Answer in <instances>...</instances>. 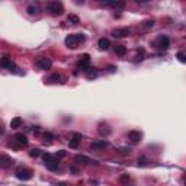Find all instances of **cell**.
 Listing matches in <instances>:
<instances>
[{
	"label": "cell",
	"mask_w": 186,
	"mask_h": 186,
	"mask_svg": "<svg viewBox=\"0 0 186 186\" xmlns=\"http://www.w3.org/2000/svg\"><path fill=\"white\" fill-rule=\"evenodd\" d=\"M84 39H86V37H84L83 33H70V35L66 37L64 42H66V45L68 48L74 49L82 44V42H84Z\"/></svg>",
	"instance_id": "obj_1"
},
{
	"label": "cell",
	"mask_w": 186,
	"mask_h": 186,
	"mask_svg": "<svg viewBox=\"0 0 186 186\" xmlns=\"http://www.w3.org/2000/svg\"><path fill=\"white\" fill-rule=\"evenodd\" d=\"M0 66L3 67V68H7V70H13L15 68V63L12 61V58L9 57V55H5L2 60H0Z\"/></svg>",
	"instance_id": "obj_12"
},
{
	"label": "cell",
	"mask_w": 186,
	"mask_h": 186,
	"mask_svg": "<svg viewBox=\"0 0 186 186\" xmlns=\"http://www.w3.org/2000/svg\"><path fill=\"white\" fill-rule=\"evenodd\" d=\"M55 186H67V183H64V182H60V183H55Z\"/></svg>",
	"instance_id": "obj_35"
},
{
	"label": "cell",
	"mask_w": 186,
	"mask_h": 186,
	"mask_svg": "<svg viewBox=\"0 0 186 186\" xmlns=\"http://www.w3.org/2000/svg\"><path fill=\"white\" fill-rule=\"evenodd\" d=\"M118 153L122 154V156H126V154L131 153V148H130V147H122V148H119V150H118Z\"/></svg>",
	"instance_id": "obj_33"
},
{
	"label": "cell",
	"mask_w": 186,
	"mask_h": 186,
	"mask_svg": "<svg viewBox=\"0 0 186 186\" xmlns=\"http://www.w3.org/2000/svg\"><path fill=\"white\" fill-rule=\"evenodd\" d=\"M47 9L52 16H60L64 13V5L61 2H49L47 5Z\"/></svg>",
	"instance_id": "obj_2"
},
{
	"label": "cell",
	"mask_w": 186,
	"mask_h": 186,
	"mask_svg": "<svg viewBox=\"0 0 186 186\" xmlns=\"http://www.w3.org/2000/svg\"><path fill=\"white\" fill-rule=\"evenodd\" d=\"M98 47L100 49H103V51H106V49L110 48V41L108 38H100L98 41Z\"/></svg>",
	"instance_id": "obj_16"
},
{
	"label": "cell",
	"mask_w": 186,
	"mask_h": 186,
	"mask_svg": "<svg viewBox=\"0 0 186 186\" xmlns=\"http://www.w3.org/2000/svg\"><path fill=\"white\" fill-rule=\"evenodd\" d=\"M153 47H156V48H159V49H169L170 39L166 35H159L156 38V41L153 42Z\"/></svg>",
	"instance_id": "obj_4"
},
{
	"label": "cell",
	"mask_w": 186,
	"mask_h": 186,
	"mask_svg": "<svg viewBox=\"0 0 186 186\" xmlns=\"http://www.w3.org/2000/svg\"><path fill=\"white\" fill-rule=\"evenodd\" d=\"M41 150H39V148H32V150H31V151H29V156H31V157H39V156H41Z\"/></svg>",
	"instance_id": "obj_27"
},
{
	"label": "cell",
	"mask_w": 186,
	"mask_h": 186,
	"mask_svg": "<svg viewBox=\"0 0 186 186\" xmlns=\"http://www.w3.org/2000/svg\"><path fill=\"white\" fill-rule=\"evenodd\" d=\"M98 132L102 135V137H108L110 132H112V130H110V126L106 124V122H100L98 125Z\"/></svg>",
	"instance_id": "obj_13"
},
{
	"label": "cell",
	"mask_w": 186,
	"mask_h": 186,
	"mask_svg": "<svg viewBox=\"0 0 186 186\" xmlns=\"http://www.w3.org/2000/svg\"><path fill=\"white\" fill-rule=\"evenodd\" d=\"M80 140H82V134H79V132L73 134L71 140L68 141V145H70V148H77V147H79V142H80Z\"/></svg>",
	"instance_id": "obj_14"
},
{
	"label": "cell",
	"mask_w": 186,
	"mask_h": 186,
	"mask_svg": "<svg viewBox=\"0 0 186 186\" xmlns=\"http://www.w3.org/2000/svg\"><path fill=\"white\" fill-rule=\"evenodd\" d=\"M13 142L16 144L17 148H23V147H28L29 140H28V137L25 135V134H22V132H17V134H15V135H13Z\"/></svg>",
	"instance_id": "obj_5"
},
{
	"label": "cell",
	"mask_w": 186,
	"mask_h": 186,
	"mask_svg": "<svg viewBox=\"0 0 186 186\" xmlns=\"http://www.w3.org/2000/svg\"><path fill=\"white\" fill-rule=\"evenodd\" d=\"M130 33L131 31L128 28H116L112 31V37L114 38H126V37H130Z\"/></svg>",
	"instance_id": "obj_7"
},
{
	"label": "cell",
	"mask_w": 186,
	"mask_h": 186,
	"mask_svg": "<svg viewBox=\"0 0 186 186\" xmlns=\"http://www.w3.org/2000/svg\"><path fill=\"white\" fill-rule=\"evenodd\" d=\"M52 140H54V134H52V132L47 131L42 134V141H44V144H51Z\"/></svg>",
	"instance_id": "obj_19"
},
{
	"label": "cell",
	"mask_w": 186,
	"mask_h": 186,
	"mask_svg": "<svg viewBox=\"0 0 186 186\" xmlns=\"http://www.w3.org/2000/svg\"><path fill=\"white\" fill-rule=\"evenodd\" d=\"M115 70H116V67H115V66H110V67H109V71H112V73H114Z\"/></svg>",
	"instance_id": "obj_36"
},
{
	"label": "cell",
	"mask_w": 186,
	"mask_h": 186,
	"mask_svg": "<svg viewBox=\"0 0 186 186\" xmlns=\"http://www.w3.org/2000/svg\"><path fill=\"white\" fill-rule=\"evenodd\" d=\"M67 21H68L71 25H79V23H80V17L77 16V15H68Z\"/></svg>",
	"instance_id": "obj_24"
},
{
	"label": "cell",
	"mask_w": 186,
	"mask_h": 186,
	"mask_svg": "<svg viewBox=\"0 0 186 186\" xmlns=\"http://www.w3.org/2000/svg\"><path fill=\"white\" fill-rule=\"evenodd\" d=\"M22 125H23V119H22V118H19V116H16V118H13V119L10 121V128H12V130L21 128Z\"/></svg>",
	"instance_id": "obj_18"
},
{
	"label": "cell",
	"mask_w": 186,
	"mask_h": 186,
	"mask_svg": "<svg viewBox=\"0 0 186 186\" xmlns=\"http://www.w3.org/2000/svg\"><path fill=\"white\" fill-rule=\"evenodd\" d=\"M141 138H142V134L140 131H130L128 132V140H131L132 142L141 141Z\"/></svg>",
	"instance_id": "obj_15"
},
{
	"label": "cell",
	"mask_w": 186,
	"mask_h": 186,
	"mask_svg": "<svg viewBox=\"0 0 186 186\" xmlns=\"http://www.w3.org/2000/svg\"><path fill=\"white\" fill-rule=\"evenodd\" d=\"M3 132H5V130H3V128H2V126H0V135H2V134H3Z\"/></svg>",
	"instance_id": "obj_37"
},
{
	"label": "cell",
	"mask_w": 186,
	"mask_h": 186,
	"mask_svg": "<svg viewBox=\"0 0 186 186\" xmlns=\"http://www.w3.org/2000/svg\"><path fill=\"white\" fill-rule=\"evenodd\" d=\"M51 66H52V61L47 58V57H41V58L37 60V67L41 68V70H49Z\"/></svg>",
	"instance_id": "obj_8"
},
{
	"label": "cell",
	"mask_w": 186,
	"mask_h": 186,
	"mask_svg": "<svg viewBox=\"0 0 186 186\" xmlns=\"http://www.w3.org/2000/svg\"><path fill=\"white\" fill-rule=\"evenodd\" d=\"M176 57H177V60L180 61V63H186V54L183 52V51H179Z\"/></svg>",
	"instance_id": "obj_32"
},
{
	"label": "cell",
	"mask_w": 186,
	"mask_h": 186,
	"mask_svg": "<svg viewBox=\"0 0 186 186\" xmlns=\"http://www.w3.org/2000/svg\"><path fill=\"white\" fill-rule=\"evenodd\" d=\"M77 67L80 68V70L86 71L90 67V55L89 54H83L82 57H80V60H79V64H77Z\"/></svg>",
	"instance_id": "obj_6"
},
{
	"label": "cell",
	"mask_w": 186,
	"mask_h": 186,
	"mask_svg": "<svg viewBox=\"0 0 186 186\" xmlns=\"http://www.w3.org/2000/svg\"><path fill=\"white\" fill-rule=\"evenodd\" d=\"M147 164H148L147 157H140V159H138V166H140V167H145Z\"/></svg>",
	"instance_id": "obj_30"
},
{
	"label": "cell",
	"mask_w": 186,
	"mask_h": 186,
	"mask_svg": "<svg viewBox=\"0 0 186 186\" xmlns=\"http://www.w3.org/2000/svg\"><path fill=\"white\" fill-rule=\"evenodd\" d=\"M42 159H44L45 163H48V161H55V160H54V156H52V154H49V153L42 154Z\"/></svg>",
	"instance_id": "obj_29"
},
{
	"label": "cell",
	"mask_w": 186,
	"mask_h": 186,
	"mask_svg": "<svg viewBox=\"0 0 186 186\" xmlns=\"http://www.w3.org/2000/svg\"><path fill=\"white\" fill-rule=\"evenodd\" d=\"M15 175H16V177L19 179V180H31L32 179V170L31 169H26V167H23V166H19V167H16V170H15Z\"/></svg>",
	"instance_id": "obj_3"
},
{
	"label": "cell",
	"mask_w": 186,
	"mask_h": 186,
	"mask_svg": "<svg viewBox=\"0 0 186 186\" xmlns=\"http://www.w3.org/2000/svg\"><path fill=\"white\" fill-rule=\"evenodd\" d=\"M26 12L28 15H31V16H37V15H39V7L35 5H31L26 7Z\"/></svg>",
	"instance_id": "obj_20"
},
{
	"label": "cell",
	"mask_w": 186,
	"mask_h": 186,
	"mask_svg": "<svg viewBox=\"0 0 186 186\" xmlns=\"http://www.w3.org/2000/svg\"><path fill=\"white\" fill-rule=\"evenodd\" d=\"M105 6H109V7H115V9H124L126 6L125 2H106L103 3Z\"/></svg>",
	"instance_id": "obj_17"
},
{
	"label": "cell",
	"mask_w": 186,
	"mask_h": 186,
	"mask_svg": "<svg viewBox=\"0 0 186 186\" xmlns=\"http://www.w3.org/2000/svg\"><path fill=\"white\" fill-rule=\"evenodd\" d=\"M33 134H39V126H32Z\"/></svg>",
	"instance_id": "obj_34"
},
{
	"label": "cell",
	"mask_w": 186,
	"mask_h": 186,
	"mask_svg": "<svg viewBox=\"0 0 186 186\" xmlns=\"http://www.w3.org/2000/svg\"><path fill=\"white\" fill-rule=\"evenodd\" d=\"M74 161L76 163H82V164H98V161L96 160H92V159H89L87 156H83V154H77L76 157H74Z\"/></svg>",
	"instance_id": "obj_10"
},
{
	"label": "cell",
	"mask_w": 186,
	"mask_h": 186,
	"mask_svg": "<svg viewBox=\"0 0 186 186\" xmlns=\"http://www.w3.org/2000/svg\"><path fill=\"white\" fill-rule=\"evenodd\" d=\"M115 54L118 57H124L126 54V47L125 45H115Z\"/></svg>",
	"instance_id": "obj_21"
},
{
	"label": "cell",
	"mask_w": 186,
	"mask_h": 186,
	"mask_svg": "<svg viewBox=\"0 0 186 186\" xmlns=\"http://www.w3.org/2000/svg\"><path fill=\"white\" fill-rule=\"evenodd\" d=\"M63 157H66V151H64V150H60L58 153L54 154V160H55V161H58V160L63 159Z\"/></svg>",
	"instance_id": "obj_28"
},
{
	"label": "cell",
	"mask_w": 186,
	"mask_h": 186,
	"mask_svg": "<svg viewBox=\"0 0 186 186\" xmlns=\"http://www.w3.org/2000/svg\"><path fill=\"white\" fill-rule=\"evenodd\" d=\"M154 23H156L154 19H148V21H144V22H142V26L144 28H153Z\"/></svg>",
	"instance_id": "obj_31"
},
{
	"label": "cell",
	"mask_w": 186,
	"mask_h": 186,
	"mask_svg": "<svg viewBox=\"0 0 186 186\" xmlns=\"http://www.w3.org/2000/svg\"><path fill=\"white\" fill-rule=\"evenodd\" d=\"M105 148H108V141H105V140L95 141L90 144V150H92V151H103Z\"/></svg>",
	"instance_id": "obj_9"
},
{
	"label": "cell",
	"mask_w": 186,
	"mask_h": 186,
	"mask_svg": "<svg viewBox=\"0 0 186 186\" xmlns=\"http://www.w3.org/2000/svg\"><path fill=\"white\" fill-rule=\"evenodd\" d=\"M86 76H87V79H95V77L98 76V70H96V68H92V67H89L87 70H86Z\"/></svg>",
	"instance_id": "obj_25"
},
{
	"label": "cell",
	"mask_w": 186,
	"mask_h": 186,
	"mask_svg": "<svg viewBox=\"0 0 186 186\" xmlns=\"http://www.w3.org/2000/svg\"><path fill=\"white\" fill-rule=\"evenodd\" d=\"M119 182L122 185H128V182H130V175L128 173H122L119 176Z\"/></svg>",
	"instance_id": "obj_26"
},
{
	"label": "cell",
	"mask_w": 186,
	"mask_h": 186,
	"mask_svg": "<svg viewBox=\"0 0 186 186\" xmlns=\"http://www.w3.org/2000/svg\"><path fill=\"white\" fill-rule=\"evenodd\" d=\"M12 164H13V160H12L10 156H7V154H0V167H2V169H7V167H10Z\"/></svg>",
	"instance_id": "obj_11"
},
{
	"label": "cell",
	"mask_w": 186,
	"mask_h": 186,
	"mask_svg": "<svg viewBox=\"0 0 186 186\" xmlns=\"http://www.w3.org/2000/svg\"><path fill=\"white\" fill-rule=\"evenodd\" d=\"M47 82L48 83H60L61 82V76L58 73H54V74H51V76L47 79Z\"/></svg>",
	"instance_id": "obj_22"
},
{
	"label": "cell",
	"mask_w": 186,
	"mask_h": 186,
	"mask_svg": "<svg viewBox=\"0 0 186 186\" xmlns=\"http://www.w3.org/2000/svg\"><path fill=\"white\" fill-rule=\"evenodd\" d=\"M45 167L51 172H55V170H58V161H48V163H45Z\"/></svg>",
	"instance_id": "obj_23"
}]
</instances>
